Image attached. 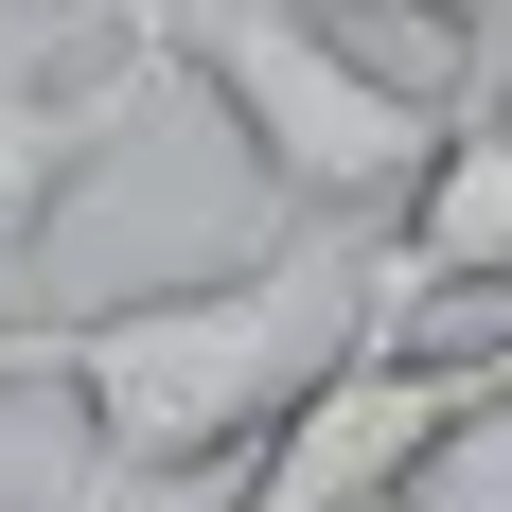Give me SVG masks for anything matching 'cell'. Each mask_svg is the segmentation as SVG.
Here are the masks:
<instances>
[{"instance_id": "obj_1", "label": "cell", "mask_w": 512, "mask_h": 512, "mask_svg": "<svg viewBox=\"0 0 512 512\" xmlns=\"http://www.w3.org/2000/svg\"><path fill=\"white\" fill-rule=\"evenodd\" d=\"M371 354V230H283V248L159 283V301H71L53 318V389L124 477L230 512V477Z\"/></svg>"}, {"instance_id": "obj_2", "label": "cell", "mask_w": 512, "mask_h": 512, "mask_svg": "<svg viewBox=\"0 0 512 512\" xmlns=\"http://www.w3.org/2000/svg\"><path fill=\"white\" fill-rule=\"evenodd\" d=\"M124 36H159V71H195L212 124L248 142V177L301 230H389L424 195V159L460 124V89L389 71L371 36H336L318 0H106Z\"/></svg>"}, {"instance_id": "obj_3", "label": "cell", "mask_w": 512, "mask_h": 512, "mask_svg": "<svg viewBox=\"0 0 512 512\" xmlns=\"http://www.w3.org/2000/svg\"><path fill=\"white\" fill-rule=\"evenodd\" d=\"M142 71H159V36H124V53H53L36 0H0V301H18V265L53 248V212L106 177V142L142 124Z\"/></svg>"}, {"instance_id": "obj_4", "label": "cell", "mask_w": 512, "mask_h": 512, "mask_svg": "<svg viewBox=\"0 0 512 512\" xmlns=\"http://www.w3.org/2000/svg\"><path fill=\"white\" fill-rule=\"evenodd\" d=\"M389 265L407 283H512V89H460L424 195L389 212Z\"/></svg>"}, {"instance_id": "obj_5", "label": "cell", "mask_w": 512, "mask_h": 512, "mask_svg": "<svg viewBox=\"0 0 512 512\" xmlns=\"http://www.w3.org/2000/svg\"><path fill=\"white\" fill-rule=\"evenodd\" d=\"M36 389H53V318L0 301V407H36Z\"/></svg>"}]
</instances>
